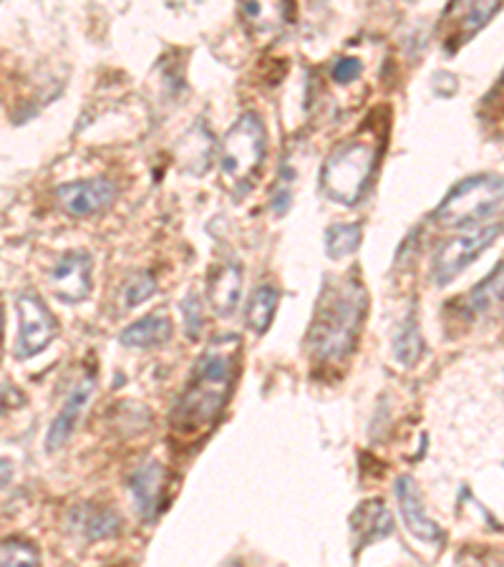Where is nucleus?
<instances>
[{"instance_id": "obj_1", "label": "nucleus", "mask_w": 504, "mask_h": 567, "mask_svg": "<svg viewBox=\"0 0 504 567\" xmlns=\"http://www.w3.org/2000/svg\"><path fill=\"white\" fill-rule=\"evenodd\" d=\"M240 349V336L227 333L202 351L187 389L172 411V424L179 434H199L217 422L233 393Z\"/></svg>"}, {"instance_id": "obj_2", "label": "nucleus", "mask_w": 504, "mask_h": 567, "mask_svg": "<svg viewBox=\"0 0 504 567\" xmlns=\"http://www.w3.org/2000/svg\"><path fill=\"white\" fill-rule=\"evenodd\" d=\"M369 308V296L359 280L331 282L320 292L313 323L308 328V353L318 363H338L353 351Z\"/></svg>"}, {"instance_id": "obj_3", "label": "nucleus", "mask_w": 504, "mask_h": 567, "mask_svg": "<svg viewBox=\"0 0 504 567\" xmlns=\"http://www.w3.org/2000/svg\"><path fill=\"white\" fill-rule=\"evenodd\" d=\"M504 207V177L476 175L456 185L436 207L434 219L442 227H476Z\"/></svg>"}, {"instance_id": "obj_4", "label": "nucleus", "mask_w": 504, "mask_h": 567, "mask_svg": "<svg viewBox=\"0 0 504 567\" xmlns=\"http://www.w3.org/2000/svg\"><path fill=\"white\" fill-rule=\"evenodd\" d=\"M376 169V144L371 142H348L326 159L320 172V185L328 199L338 205H356L369 187V179Z\"/></svg>"}, {"instance_id": "obj_5", "label": "nucleus", "mask_w": 504, "mask_h": 567, "mask_svg": "<svg viewBox=\"0 0 504 567\" xmlns=\"http://www.w3.org/2000/svg\"><path fill=\"white\" fill-rule=\"evenodd\" d=\"M265 126L255 114H243L223 140V175L235 187L247 185L265 159Z\"/></svg>"}, {"instance_id": "obj_6", "label": "nucleus", "mask_w": 504, "mask_h": 567, "mask_svg": "<svg viewBox=\"0 0 504 567\" xmlns=\"http://www.w3.org/2000/svg\"><path fill=\"white\" fill-rule=\"evenodd\" d=\"M504 233V223H484L472 227L470 233L442 245V250L436 252L432 276L436 286H449L460 272H464L474 260L482 258L484 250H490V245L497 240Z\"/></svg>"}, {"instance_id": "obj_7", "label": "nucleus", "mask_w": 504, "mask_h": 567, "mask_svg": "<svg viewBox=\"0 0 504 567\" xmlns=\"http://www.w3.org/2000/svg\"><path fill=\"white\" fill-rule=\"evenodd\" d=\"M18 308V338H16V355L18 359H31L41 351L49 349V343L59 336L56 316L51 313L49 306L35 296V292H21L16 300Z\"/></svg>"}, {"instance_id": "obj_8", "label": "nucleus", "mask_w": 504, "mask_h": 567, "mask_svg": "<svg viewBox=\"0 0 504 567\" xmlns=\"http://www.w3.org/2000/svg\"><path fill=\"white\" fill-rule=\"evenodd\" d=\"M502 0H454L444 13V39L449 49H456L480 33L500 11Z\"/></svg>"}, {"instance_id": "obj_9", "label": "nucleus", "mask_w": 504, "mask_h": 567, "mask_svg": "<svg viewBox=\"0 0 504 567\" xmlns=\"http://www.w3.org/2000/svg\"><path fill=\"white\" fill-rule=\"evenodd\" d=\"M51 296L61 303H81L91 292V258L86 252H66L49 270Z\"/></svg>"}, {"instance_id": "obj_10", "label": "nucleus", "mask_w": 504, "mask_h": 567, "mask_svg": "<svg viewBox=\"0 0 504 567\" xmlns=\"http://www.w3.org/2000/svg\"><path fill=\"white\" fill-rule=\"evenodd\" d=\"M59 205L66 209L73 217H89L96 215L101 209L112 207L116 199V185L106 177L96 179H81L71 182V185H63L56 189Z\"/></svg>"}, {"instance_id": "obj_11", "label": "nucleus", "mask_w": 504, "mask_h": 567, "mask_svg": "<svg viewBox=\"0 0 504 567\" xmlns=\"http://www.w3.org/2000/svg\"><path fill=\"white\" fill-rule=\"evenodd\" d=\"M397 502H399V512H401L403 525H407L409 533L414 535L419 543H426V545L442 543V539H444L442 527H439L434 519L426 515L419 484L411 477H407V474L399 477V482H397Z\"/></svg>"}, {"instance_id": "obj_12", "label": "nucleus", "mask_w": 504, "mask_h": 567, "mask_svg": "<svg viewBox=\"0 0 504 567\" xmlns=\"http://www.w3.org/2000/svg\"><path fill=\"white\" fill-rule=\"evenodd\" d=\"M91 393H94V381L91 379L79 381L76 386L71 389L69 399L63 401V406L56 414V419L51 422L49 434H45V452H59L61 446L69 442L71 434L76 432V424H79L81 414H84L86 404L91 401Z\"/></svg>"}, {"instance_id": "obj_13", "label": "nucleus", "mask_w": 504, "mask_h": 567, "mask_svg": "<svg viewBox=\"0 0 504 567\" xmlns=\"http://www.w3.org/2000/svg\"><path fill=\"white\" fill-rule=\"evenodd\" d=\"M240 11L250 33L268 41L286 29L290 6L288 0H240Z\"/></svg>"}, {"instance_id": "obj_14", "label": "nucleus", "mask_w": 504, "mask_h": 567, "mask_svg": "<svg viewBox=\"0 0 504 567\" xmlns=\"http://www.w3.org/2000/svg\"><path fill=\"white\" fill-rule=\"evenodd\" d=\"M162 482H164V470L157 462H144L132 472L130 492L134 497L136 512H140L144 519H152L154 512L160 507Z\"/></svg>"}, {"instance_id": "obj_15", "label": "nucleus", "mask_w": 504, "mask_h": 567, "mask_svg": "<svg viewBox=\"0 0 504 567\" xmlns=\"http://www.w3.org/2000/svg\"><path fill=\"white\" fill-rule=\"evenodd\" d=\"M351 533L356 537V547L363 550L366 545L383 539L393 533V517L379 499L363 502L351 517Z\"/></svg>"}, {"instance_id": "obj_16", "label": "nucleus", "mask_w": 504, "mask_h": 567, "mask_svg": "<svg viewBox=\"0 0 504 567\" xmlns=\"http://www.w3.org/2000/svg\"><path fill=\"white\" fill-rule=\"evenodd\" d=\"M470 318H490L504 313V262H500L464 300Z\"/></svg>"}, {"instance_id": "obj_17", "label": "nucleus", "mask_w": 504, "mask_h": 567, "mask_svg": "<svg viewBox=\"0 0 504 567\" xmlns=\"http://www.w3.org/2000/svg\"><path fill=\"white\" fill-rule=\"evenodd\" d=\"M243 298V272L237 265L227 262L217 268L209 278V303H213L217 316H233Z\"/></svg>"}, {"instance_id": "obj_18", "label": "nucleus", "mask_w": 504, "mask_h": 567, "mask_svg": "<svg viewBox=\"0 0 504 567\" xmlns=\"http://www.w3.org/2000/svg\"><path fill=\"white\" fill-rule=\"evenodd\" d=\"M174 328L172 320L167 316H146L142 320H136L130 328H124L119 341H122L126 349H157V346H164L172 338Z\"/></svg>"}, {"instance_id": "obj_19", "label": "nucleus", "mask_w": 504, "mask_h": 567, "mask_svg": "<svg viewBox=\"0 0 504 567\" xmlns=\"http://www.w3.org/2000/svg\"><path fill=\"white\" fill-rule=\"evenodd\" d=\"M73 529H79L86 539H104L119 533V517L109 509H96V507H79L73 509L71 515Z\"/></svg>"}, {"instance_id": "obj_20", "label": "nucleus", "mask_w": 504, "mask_h": 567, "mask_svg": "<svg viewBox=\"0 0 504 567\" xmlns=\"http://www.w3.org/2000/svg\"><path fill=\"white\" fill-rule=\"evenodd\" d=\"M278 298H280V292L272 286H260L253 292L250 303H247V316H245L247 328H250L253 333L263 336L265 331H268L272 323L275 308H278Z\"/></svg>"}, {"instance_id": "obj_21", "label": "nucleus", "mask_w": 504, "mask_h": 567, "mask_svg": "<svg viewBox=\"0 0 504 567\" xmlns=\"http://www.w3.org/2000/svg\"><path fill=\"white\" fill-rule=\"evenodd\" d=\"M361 227L359 225H333L326 233V252L331 260H343L353 255L361 245Z\"/></svg>"}, {"instance_id": "obj_22", "label": "nucleus", "mask_w": 504, "mask_h": 567, "mask_svg": "<svg viewBox=\"0 0 504 567\" xmlns=\"http://www.w3.org/2000/svg\"><path fill=\"white\" fill-rule=\"evenodd\" d=\"M393 353H397L399 363L403 365H414L421 359V353H424V338H421L414 320H409L399 331V336L393 338Z\"/></svg>"}, {"instance_id": "obj_23", "label": "nucleus", "mask_w": 504, "mask_h": 567, "mask_svg": "<svg viewBox=\"0 0 504 567\" xmlns=\"http://www.w3.org/2000/svg\"><path fill=\"white\" fill-rule=\"evenodd\" d=\"M41 555L31 543L21 539H6L0 543V565H39Z\"/></svg>"}, {"instance_id": "obj_24", "label": "nucleus", "mask_w": 504, "mask_h": 567, "mask_svg": "<svg viewBox=\"0 0 504 567\" xmlns=\"http://www.w3.org/2000/svg\"><path fill=\"white\" fill-rule=\"evenodd\" d=\"M154 292H157V286H154V278L146 276V272H140V276H134L130 280V286L124 290V306L126 308H134V306H142L146 298H152Z\"/></svg>"}, {"instance_id": "obj_25", "label": "nucleus", "mask_w": 504, "mask_h": 567, "mask_svg": "<svg viewBox=\"0 0 504 567\" xmlns=\"http://www.w3.org/2000/svg\"><path fill=\"white\" fill-rule=\"evenodd\" d=\"M361 61L359 59H341L333 66V79L338 81V84H351V81H356L361 76Z\"/></svg>"}, {"instance_id": "obj_26", "label": "nucleus", "mask_w": 504, "mask_h": 567, "mask_svg": "<svg viewBox=\"0 0 504 567\" xmlns=\"http://www.w3.org/2000/svg\"><path fill=\"white\" fill-rule=\"evenodd\" d=\"M23 404H25V396L21 391L11 386V383H0V414H6V411Z\"/></svg>"}, {"instance_id": "obj_27", "label": "nucleus", "mask_w": 504, "mask_h": 567, "mask_svg": "<svg viewBox=\"0 0 504 567\" xmlns=\"http://www.w3.org/2000/svg\"><path fill=\"white\" fill-rule=\"evenodd\" d=\"M185 316H187V333L192 338L199 336V326H202V316H199V298L189 296L185 303Z\"/></svg>"}, {"instance_id": "obj_28", "label": "nucleus", "mask_w": 504, "mask_h": 567, "mask_svg": "<svg viewBox=\"0 0 504 567\" xmlns=\"http://www.w3.org/2000/svg\"><path fill=\"white\" fill-rule=\"evenodd\" d=\"M13 480V462L0 460V492H3Z\"/></svg>"}, {"instance_id": "obj_29", "label": "nucleus", "mask_w": 504, "mask_h": 567, "mask_svg": "<svg viewBox=\"0 0 504 567\" xmlns=\"http://www.w3.org/2000/svg\"><path fill=\"white\" fill-rule=\"evenodd\" d=\"M0 333H3V310H0Z\"/></svg>"}, {"instance_id": "obj_30", "label": "nucleus", "mask_w": 504, "mask_h": 567, "mask_svg": "<svg viewBox=\"0 0 504 567\" xmlns=\"http://www.w3.org/2000/svg\"><path fill=\"white\" fill-rule=\"evenodd\" d=\"M502 86H504V79H502Z\"/></svg>"}]
</instances>
